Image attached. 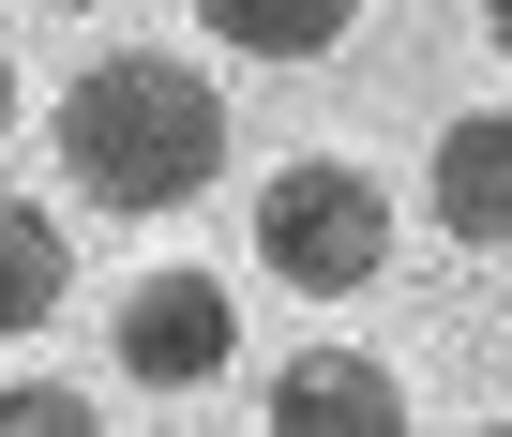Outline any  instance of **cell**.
Returning <instances> with one entry per match:
<instances>
[{"instance_id": "obj_1", "label": "cell", "mask_w": 512, "mask_h": 437, "mask_svg": "<svg viewBox=\"0 0 512 437\" xmlns=\"http://www.w3.org/2000/svg\"><path fill=\"white\" fill-rule=\"evenodd\" d=\"M61 166L91 211H196L226 181V91L166 46H106L61 76Z\"/></svg>"}, {"instance_id": "obj_2", "label": "cell", "mask_w": 512, "mask_h": 437, "mask_svg": "<svg viewBox=\"0 0 512 437\" xmlns=\"http://www.w3.org/2000/svg\"><path fill=\"white\" fill-rule=\"evenodd\" d=\"M256 257H272L302 302L377 287V272H392V181H377V166H347V151L272 166V181H256Z\"/></svg>"}, {"instance_id": "obj_3", "label": "cell", "mask_w": 512, "mask_h": 437, "mask_svg": "<svg viewBox=\"0 0 512 437\" xmlns=\"http://www.w3.org/2000/svg\"><path fill=\"white\" fill-rule=\"evenodd\" d=\"M106 347H121V377H151V392H211V377L241 362V302H226V272H136L121 317H106Z\"/></svg>"}, {"instance_id": "obj_4", "label": "cell", "mask_w": 512, "mask_h": 437, "mask_svg": "<svg viewBox=\"0 0 512 437\" xmlns=\"http://www.w3.org/2000/svg\"><path fill=\"white\" fill-rule=\"evenodd\" d=\"M272 437H407V377L377 347H302L272 377Z\"/></svg>"}, {"instance_id": "obj_5", "label": "cell", "mask_w": 512, "mask_h": 437, "mask_svg": "<svg viewBox=\"0 0 512 437\" xmlns=\"http://www.w3.org/2000/svg\"><path fill=\"white\" fill-rule=\"evenodd\" d=\"M422 196H437V227H452L467 257H497V242H512V106H452Z\"/></svg>"}, {"instance_id": "obj_6", "label": "cell", "mask_w": 512, "mask_h": 437, "mask_svg": "<svg viewBox=\"0 0 512 437\" xmlns=\"http://www.w3.org/2000/svg\"><path fill=\"white\" fill-rule=\"evenodd\" d=\"M76 302V257H61V211L46 196H0V332H46Z\"/></svg>"}, {"instance_id": "obj_7", "label": "cell", "mask_w": 512, "mask_h": 437, "mask_svg": "<svg viewBox=\"0 0 512 437\" xmlns=\"http://www.w3.org/2000/svg\"><path fill=\"white\" fill-rule=\"evenodd\" d=\"M211 46L226 61H332L347 46V0H211Z\"/></svg>"}, {"instance_id": "obj_8", "label": "cell", "mask_w": 512, "mask_h": 437, "mask_svg": "<svg viewBox=\"0 0 512 437\" xmlns=\"http://www.w3.org/2000/svg\"><path fill=\"white\" fill-rule=\"evenodd\" d=\"M0 437H106V407L76 377H0Z\"/></svg>"}, {"instance_id": "obj_9", "label": "cell", "mask_w": 512, "mask_h": 437, "mask_svg": "<svg viewBox=\"0 0 512 437\" xmlns=\"http://www.w3.org/2000/svg\"><path fill=\"white\" fill-rule=\"evenodd\" d=\"M0 136H16V46H0Z\"/></svg>"}, {"instance_id": "obj_10", "label": "cell", "mask_w": 512, "mask_h": 437, "mask_svg": "<svg viewBox=\"0 0 512 437\" xmlns=\"http://www.w3.org/2000/svg\"><path fill=\"white\" fill-rule=\"evenodd\" d=\"M482 46H497V61H512V0H497V16H482Z\"/></svg>"}, {"instance_id": "obj_11", "label": "cell", "mask_w": 512, "mask_h": 437, "mask_svg": "<svg viewBox=\"0 0 512 437\" xmlns=\"http://www.w3.org/2000/svg\"><path fill=\"white\" fill-rule=\"evenodd\" d=\"M467 437H512V422H467Z\"/></svg>"}]
</instances>
